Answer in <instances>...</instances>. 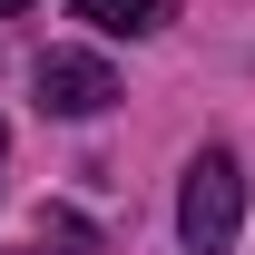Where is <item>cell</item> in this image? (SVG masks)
<instances>
[{"mask_svg": "<svg viewBox=\"0 0 255 255\" xmlns=\"http://www.w3.org/2000/svg\"><path fill=\"white\" fill-rule=\"evenodd\" d=\"M89 30H108V39H147V30H167V0H69Z\"/></svg>", "mask_w": 255, "mask_h": 255, "instance_id": "obj_3", "label": "cell"}, {"mask_svg": "<svg viewBox=\"0 0 255 255\" xmlns=\"http://www.w3.org/2000/svg\"><path fill=\"white\" fill-rule=\"evenodd\" d=\"M0 147H10V137H0Z\"/></svg>", "mask_w": 255, "mask_h": 255, "instance_id": "obj_5", "label": "cell"}, {"mask_svg": "<svg viewBox=\"0 0 255 255\" xmlns=\"http://www.w3.org/2000/svg\"><path fill=\"white\" fill-rule=\"evenodd\" d=\"M236 226H246V167L226 147H196L187 187H177V236L187 255H236Z\"/></svg>", "mask_w": 255, "mask_h": 255, "instance_id": "obj_1", "label": "cell"}, {"mask_svg": "<svg viewBox=\"0 0 255 255\" xmlns=\"http://www.w3.org/2000/svg\"><path fill=\"white\" fill-rule=\"evenodd\" d=\"M30 89L49 118H98L108 98H118V79H108V59H89V49H49V59L30 69Z\"/></svg>", "mask_w": 255, "mask_h": 255, "instance_id": "obj_2", "label": "cell"}, {"mask_svg": "<svg viewBox=\"0 0 255 255\" xmlns=\"http://www.w3.org/2000/svg\"><path fill=\"white\" fill-rule=\"evenodd\" d=\"M0 10H30V0H0Z\"/></svg>", "mask_w": 255, "mask_h": 255, "instance_id": "obj_4", "label": "cell"}]
</instances>
